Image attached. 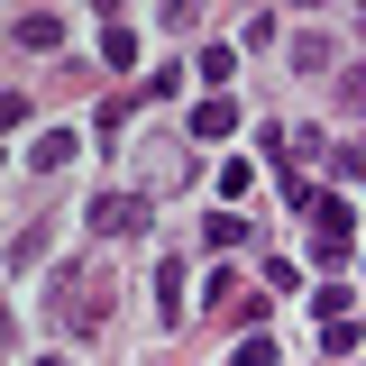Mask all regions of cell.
<instances>
[{"instance_id":"6da1fadb","label":"cell","mask_w":366,"mask_h":366,"mask_svg":"<svg viewBox=\"0 0 366 366\" xmlns=\"http://www.w3.org/2000/svg\"><path fill=\"white\" fill-rule=\"evenodd\" d=\"M348 247H357V211L330 192V202L312 211V266H348Z\"/></svg>"},{"instance_id":"7a4b0ae2","label":"cell","mask_w":366,"mask_h":366,"mask_svg":"<svg viewBox=\"0 0 366 366\" xmlns=\"http://www.w3.org/2000/svg\"><path fill=\"white\" fill-rule=\"evenodd\" d=\"M92 238H137V229H147V192H137V183H119V192H92Z\"/></svg>"},{"instance_id":"3957f363","label":"cell","mask_w":366,"mask_h":366,"mask_svg":"<svg viewBox=\"0 0 366 366\" xmlns=\"http://www.w3.org/2000/svg\"><path fill=\"white\" fill-rule=\"evenodd\" d=\"M229 129H238V101H229V92H202V101H192V119H183L192 147H211V137H229Z\"/></svg>"},{"instance_id":"277c9868","label":"cell","mask_w":366,"mask_h":366,"mask_svg":"<svg viewBox=\"0 0 366 366\" xmlns=\"http://www.w3.org/2000/svg\"><path fill=\"white\" fill-rule=\"evenodd\" d=\"M156 320L183 330V257H156Z\"/></svg>"},{"instance_id":"5b68a950","label":"cell","mask_w":366,"mask_h":366,"mask_svg":"<svg viewBox=\"0 0 366 366\" xmlns=\"http://www.w3.org/2000/svg\"><path fill=\"white\" fill-rule=\"evenodd\" d=\"M9 37L28 46V55H55V46H64V19H55V9H28V19H19Z\"/></svg>"},{"instance_id":"8992f818","label":"cell","mask_w":366,"mask_h":366,"mask_svg":"<svg viewBox=\"0 0 366 366\" xmlns=\"http://www.w3.org/2000/svg\"><path fill=\"white\" fill-rule=\"evenodd\" d=\"M74 156H83V137H74V129H46L37 147H28V165H37V174H55V165H74Z\"/></svg>"},{"instance_id":"52a82bcc","label":"cell","mask_w":366,"mask_h":366,"mask_svg":"<svg viewBox=\"0 0 366 366\" xmlns=\"http://www.w3.org/2000/svg\"><path fill=\"white\" fill-rule=\"evenodd\" d=\"M192 83H202V92H229V83H238V55H229V46H202V55H192Z\"/></svg>"},{"instance_id":"ba28073f","label":"cell","mask_w":366,"mask_h":366,"mask_svg":"<svg viewBox=\"0 0 366 366\" xmlns=\"http://www.w3.org/2000/svg\"><path fill=\"white\" fill-rule=\"evenodd\" d=\"M101 64H110V74H129V64H137V28L101 19Z\"/></svg>"},{"instance_id":"9c48e42d","label":"cell","mask_w":366,"mask_h":366,"mask_svg":"<svg viewBox=\"0 0 366 366\" xmlns=\"http://www.w3.org/2000/svg\"><path fill=\"white\" fill-rule=\"evenodd\" d=\"M357 339H366L357 312H348V320H320V348H330V357H357Z\"/></svg>"},{"instance_id":"30bf717a","label":"cell","mask_w":366,"mask_h":366,"mask_svg":"<svg viewBox=\"0 0 366 366\" xmlns=\"http://www.w3.org/2000/svg\"><path fill=\"white\" fill-rule=\"evenodd\" d=\"M156 28H165V37H192V28H202V0H156Z\"/></svg>"},{"instance_id":"8fae6325","label":"cell","mask_w":366,"mask_h":366,"mask_svg":"<svg viewBox=\"0 0 366 366\" xmlns=\"http://www.w3.org/2000/svg\"><path fill=\"white\" fill-rule=\"evenodd\" d=\"M202 238L229 257V247H247V220H238V211H211V220H202Z\"/></svg>"},{"instance_id":"7c38bea8","label":"cell","mask_w":366,"mask_h":366,"mask_svg":"<svg viewBox=\"0 0 366 366\" xmlns=\"http://www.w3.org/2000/svg\"><path fill=\"white\" fill-rule=\"evenodd\" d=\"M92 137L119 147V137H129V101H101V110H92Z\"/></svg>"},{"instance_id":"4fadbf2b","label":"cell","mask_w":366,"mask_h":366,"mask_svg":"<svg viewBox=\"0 0 366 366\" xmlns=\"http://www.w3.org/2000/svg\"><path fill=\"white\" fill-rule=\"evenodd\" d=\"M312 312H320V320H348V312H357V293H348V284H320Z\"/></svg>"},{"instance_id":"5bb4252c","label":"cell","mask_w":366,"mask_h":366,"mask_svg":"<svg viewBox=\"0 0 366 366\" xmlns=\"http://www.w3.org/2000/svg\"><path fill=\"white\" fill-rule=\"evenodd\" d=\"M220 192H229V202H238V192H257V165H247V156H229V165H220Z\"/></svg>"},{"instance_id":"9a60e30c","label":"cell","mask_w":366,"mask_h":366,"mask_svg":"<svg viewBox=\"0 0 366 366\" xmlns=\"http://www.w3.org/2000/svg\"><path fill=\"white\" fill-rule=\"evenodd\" d=\"M266 293H302V266L293 257H266Z\"/></svg>"},{"instance_id":"2e32d148","label":"cell","mask_w":366,"mask_h":366,"mask_svg":"<svg viewBox=\"0 0 366 366\" xmlns=\"http://www.w3.org/2000/svg\"><path fill=\"white\" fill-rule=\"evenodd\" d=\"M229 366H284V357H274V339L257 330V339H238V357H229Z\"/></svg>"},{"instance_id":"e0dca14e","label":"cell","mask_w":366,"mask_h":366,"mask_svg":"<svg viewBox=\"0 0 366 366\" xmlns=\"http://www.w3.org/2000/svg\"><path fill=\"white\" fill-rule=\"evenodd\" d=\"M293 9H330V0H293Z\"/></svg>"},{"instance_id":"ac0fdd59","label":"cell","mask_w":366,"mask_h":366,"mask_svg":"<svg viewBox=\"0 0 366 366\" xmlns=\"http://www.w3.org/2000/svg\"><path fill=\"white\" fill-rule=\"evenodd\" d=\"M37 366H74V357H37Z\"/></svg>"},{"instance_id":"d6986e66","label":"cell","mask_w":366,"mask_h":366,"mask_svg":"<svg viewBox=\"0 0 366 366\" xmlns=\"http://www.w3.org/2000/svg\"><path fill=\"white\" fill-rule=\"evenodd\" d=\"M357 110H366V74H357Z\"/></svg>"},{"instance_id":"ffe728a7","label":"cell","mask_w":366,"mask_h":366,"mask_svg":"<svg viewBox=\"0 0 366 366\" xmlns=\"http://www.w3.org/2000/svg\"><path fill=\"white\" fill-rule=\"evenodd\" d=\"M357 28H366V0H357Z\"/></svg>"}]
</instances>
